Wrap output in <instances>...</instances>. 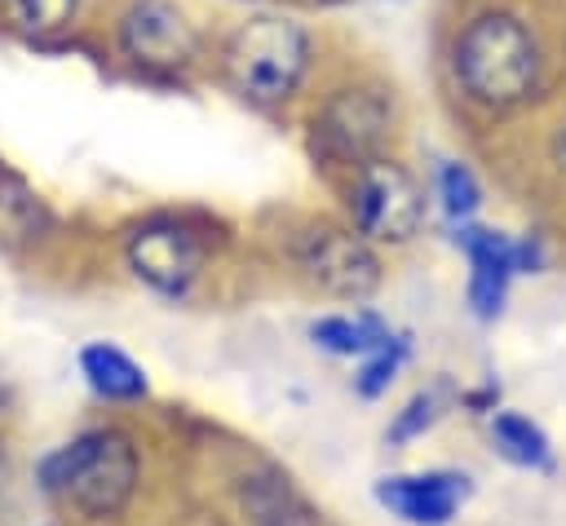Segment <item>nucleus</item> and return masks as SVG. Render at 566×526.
Here are the masks:
<instances>
[{
	"instance_id": "8",
	"label": "nucleus",
	"mask_w": 566,
	"mask_h": 526,
	"mask_svg": "<svg viewBox=\"0 0 566 526\" xmlns=\"http://www.w3.org/2000/svg\"><path fill=\"white\" fill-rule=\"evenodd\" d=\"M455 243L464 248L473 274H469V305L478 318H495L509 292V278L535 265V248L531 243H513L500 230H482V225H460Z\"/></svg>"
},
{
	"instance_id": "3",
	"label": "nucleus",
	"mask_w": 566,
	"mask_h": 526,
	"mask_svg": "<svg viewBox=\"0 0 566 526\" xmlns=\"http://www.w3.org/2000/svg\"><path fill=\"white\" fill-rule=\"evenodd\" d=\"M221 66L248 102H283L310 71V35L296 18L256 13L230 31L221 44Z\"/></svg>"
},
{
	"instance_id": "9",
	"label": "nucleus",
	"mask_w": 566,
	"mask_h": 526,
	"mask_svg": "<svg viewBox=\"0 0 566 526\" xmlns=\"http://www.w3.org/2000/svg\"><path fill=\"white\" fill-rule=\"evenodd\" d=\"M376 499L407 526H447L455 517V508L469 499V477L455 469L394 473V477L376 482Z\"/></svg>"
},
{
	"instance_id": "1",
	"label": "nucleus",
	"mask_w": 566,
	"mask_h": 526,
	"mask_svg": "<svg viewBox=\"0 0 566 526\" xmlns=\"http://www.w3.org/2000/svg\"><path fill=\"white\" fill-rule=\"evenodd\" d=\"M460 88L482 106H517L539 84V44L513 13H478L460 35L451 53Z\"/></svg>"
},
{
	"instance_id": "6",
	"label": "nucleus",
	"mask_w": 566,
	"mask_h": 526,
	"mask_svg": "<svg viewBox=\"0 0 566 526\" xmlns=\"http://www.w3.org/2000/svg\"><path fill=\"white\" fill-rule=\"evenodd\" d=\"M296 261L301 270L332 296H367L376 283H380V261L376 252L367 248L363 234L354 230H336V225H314L310 234H301V248H296Z\"/></svg>"
},
{
	"instance_id": "15",
	"label": "nucleus",
	"mask_w": 566,
	"mask_h": 526,
	"mask_svg": "<svg viewBox=\"0 0 566 526\" xmlns=\"http://www.w3.org/2000/svg\"><path fill=\"white\" fill-rule=\"evenodd\" d=\"M4 9H9L13 27H22L31 35H53L75 22L80 0H4Z\"/></svg>"
},
{
	"instance_id": "2",
	"label": "nucleus",
	"mask_w": 566,
	"mask_h": 526,
	"mask_svg": "<svg viewBox=\"0 0 566 526\" xmlns=\"http://www.w3.org/2000/svg\"><path fill=\"white\" fill-rule=\"evenodd\" d=\"M137 482V451L124 433L97 429L57 446L40 460V486L49 495H66L88 517H111L128 504Z\"/></svg>"
},
{
	"instance_id": "5",
	"label": "nucleus",
	"mask_w": 566,
	"mask_h": 526,
	"mask_svg": "<svg viewBox=\"0 0 566 526\" xmlns=\"http://www.w3.org/2000/svg\"><path fill=\"white\" fill-rule=\"evenodd\" d=\"M119 49L146 71H177L199 53V35L168 0H133L119 13Z\"/></svg>"
},
{
	"instance_id": "10",
	"label": "nucleus",
	"mask_w": 566,
	"mask_h": 526,
	"mask_svg": "<svg viewBox=\"0 0 566 526\" xmlns=\"http://www.w3.org/2000/svg\"><path fill=\"white\" fill-rule=\"evenodd\" d=\"M385 128H389V102L376 88H340L318 115V137L327 141V150L354 164L376 159Z\"/></svg>"
},
{
	"instance_id": "11",
	"label": "nucleus",
	"mask_w": 566,
	"mask_h": 526,
	"mask_svg": "<svg viewBox=\"0 0 566 526\" xmlns=\"http://www.w3.org/2000/svg\"><path fill=\"white\" fill-rule=\"evenodd\" d=\"M80 371L88 380L93 393L111 398V402H133V398H146V371L115 345L97 340V345H84L80 349Z\"/></svg>"
},
{
	"instance_id": "18",
	"label": "nucleus",
	"mask_w": 566,
	"mask_h": 526,
	"mask_svg": "<svg viewBox=\"0 0 566 526\" xmlns=\"http://www.w3.org/2000/svg\"><path fill=\"white\" fill-rule=\"evenodd\" d=\"M433 415H438V389L416 393V398L398 411V420L389 424V442H411L416 433H424V429L433 424Z\"/></svg>"
},
{
	"instance_id": "13",
	"label": "nucleus",
	"mask_w": 566,
	"mask_h": 526,
	"mask_svg": "<svg viewBox=\"0 0 566 526\" xmlns=\"http://www.w3.org/2000/svg\"><path fill=\"white\" fill-rule=\"evenodd\" d=\"M310 336H314L323 349L349 354V358H367V354H376L380 345L394 340V332H389L380 318H371V314H327V318H318V323L310 327Z\"/></svg>"
},
{
	"instance_id": "4",
	"label": "nucleus",
	"mask_w": 566,
	"mask_h": 526,
	"mask_svg": "<svg viewBox=\"0 0 566 526\" xmlns=\"http://www.w3.org/2000/svg\"><path fill=\"white\" fill-rule=\"evenodd\" d=\"M349 212H354V225L363 239L407 243L420 230L424 194L402 164L367 159V164H358V177L349 190Z\"/></svg>"
},
{
	"instance_id": "14",
	"label": "nucleus",
	"mask_w": 566,
	"mask_h": 526,
	"mask_svg": "<svg viewBox=\"0 0 566 526\" xmlns=\"http://www.w3.org/2000/svg\"><path fill=\"white\" fill-rule=\"evenodd\" d=\"M491 438L500 446V455L517 469H548L553 464V451H548V438L535 420L517 415V411H500L491 420Z\"/></svg>"
},
{
	"instance_id": "12",
	"label": "nucleus",
	"mask_w": 566,
	"mask_h": 526,
	"mask_svg": "<svg viewBox=\"0 0 566 526\" xmlns=\"http://www.w3.org/2000/svg\"><path fill=\"white\" fill-rule=\"evenodd\" d=\"M243 513L252 526H310L305 499L279 473H256L243 486Z\"/></svg>"
},
{
	"instance_id": "17",
	"label": "nucleus",
	"mask_w": 566,
	"mask_h": 526,
	"mask_svg": "<svg viewBox=\"0 0 566 526\" xmlns=\"http://www.w3.org/2000/svg\"><path fill=\"white\" fill-rule=\"evenodd\" d=\"M402 354H407V345H402L398 336H394L389 345H380L376 354H367V358H363V367H358V376H354V389H358L363 398H380V393L389 389V380H394V371H398Z\"/></svg>"
},
{
	"instance_id": "16",
	"label": "nucleus",
	"mask_w": 566,
	"mask_h": 526,
	"mask_svg": "<svg viewBox=\"0 0 566 526\" xmlns=\"http://www.w3.org/2000/svg\"><path fill=\"white\" fill-rule=\"evenodd\" d=\"M438 199H442V212L451 221H464L482 203V186L464 164L447 159V164H438Z\"/></svg>"
},
{
	"instance_id": "19",
	"label": "nucleus",
	"mask_w": 566,
	"mask_h": 526,
	"mask_svg": "<svg viewBox=\"0 0 566 526\" xmlns=\"http://www.w3.org/2000/svg\"><path fill=\"white\" fill-rule=\"evenodd\" d=\"M318 4H349V0H318Z\"/></svg>"
},
{
	"instance_id": "7",
	"label": "nucleus",
	"mask_w": 566,
	"mask_h": 526,
	"mask_svg": "<svg viewBox=\"0 0 566 526\" xmlns=\"http://www.w3.org/2000/svg\"><path fill=\"white\" fill-rule=\"evenodd\" d=\"M128 265L159 296H181L203 265V248L181 221H146L128 239Z\"/></svg>"
}]
</instances>
